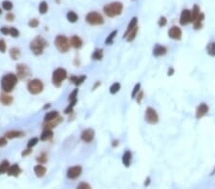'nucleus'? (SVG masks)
I'll return each mask as SVG.
<instances>
[{"instance_id": "19", "label": "nucleus", "mask_w": 215, "mask_h": 189, "mask_svg": "<svg viewBox=\"0 0 215 189\" xmlns=\"http://www.w3.org/2000/svg\"><path fill=\"white\" fill-rule=\"evenodd\" d=\"M86 78H87L86 75H81V76L73 75V76L70 77V81H71L73 84H75L76 86H80V85H81V84L85 81Z\"/></svg>"}, {"instance_id": "38", "label": "nucleus", "mask_w": 215, "mask_h": 189, "mask_svg": "<svg viewBox=\"0 0 215 189\" xmlns=\"http://www.w3.org/2000/svg\"><path fill=\"white\" fill-rule=\"evenodd\" d=\"M37 143H38V138H31V139L29 140L28 144H27V147H28V148H33L35 145L37 144Z\"/></svg>"}, {"instance_id": "45", "label": "nucleus", "mask_w": 215, "mask_h": 189, "mask_svg": "<svg viewBox=\"0 0 215 189\" xmlns=\"http://www.w3.org/2000/svg\"><path fill=\"white\" fill-rule=\"evenodd\" d=\"M166 22H167V21H166V18L163 17H161V18L159 19L158 24H159L160 27H164V26L166 25Z\"/></svg>"}, {"instance_id": "52", "label": "nucleus", "mask_w": 215, "mask_h": 189, "mask_svg": "<svg viewBox=\"0 0 215 189\" xmlns=\"http://www.w3.org/2000/svg\"><path fill=\"white\" fill-rule=\"evenodd\" d=\"M118 140H114L113 141V147H115V146H118Z\"/></svg>"}, {"instance_id": "7", "label": "nucleus", "mask_w": 215, "mask_h": 189, "mask_svg": "<svg viewBox=\"0 0 215 189\" xmlns=\"http://www.w3.org/2000/svg\"><path fill=\"white\" fill-rule=\"evenodd\" d=\"M85 20L90 25H101L104 23L102 15L98 12H90L85 17Z\"/></svg>"}, {"instance_id": "32", "label": "nucleus", "mask_w": 215, "mask_h": 189, "mask_svg": "<svg viewBox=\"0 0 215 189\" xmlns=\"http://www.w3.org/2000/svg\"><path fill=\"white\" fill-rule=\"evenodd\" d=\"M117 34H118V31H117V30L113 31L112 33L108 36V37L106 38V40H105V44H106V45H110V44H112V43H113L114 38H115V37H116V36H117Z\"/></svg>"}, {"instance_id": "40", "label": "nucleus", "mask_w": 215, "mask_h": 189, "mask_svg": "<svg viewBox=\"0 0 215 189\" xmlns=\"http://www.w3.org/2000/svg\"><path fill=\"white\" fill-rule=\"evenodd\" d=\"M78 93H79V89H75L70 94H69V98H68V99H69V101L70 100H74V99H76L78 98Z\"/></svg>"}, {"instance_id": "33", "label": "nucleus", "mask_w": 215, "mask_h": 189, "mask_svg": "<svg viewBox=\"0 0 215 189\" xmlns=\"http://www.w3.org/2000/svg\"><path fill=\"white\" fill-rule=\"evenodd\" d=\"M207 52L209 56H215V42H211L207 47Z\"/></svg>"}, {"instance_id": "16", "label": "nucleus", "mask_w": 215, "mask_h": 189, "mask_svg": "<svg viewBox=\"0 0 215 189\" xmlns=\"http://www.w3.org/2000/svg\"><path fill=\"white\" fill-rule=\"evenodd\" d=\"M22 172L21 168L18 166V164H13V165H11L10 168L8 169L7 171V174L8 176H13V177H17L19 176V174Z\"/></svg>"}, {"instance_id": "15", "label": "nucleus", "mask_w": 215, "mask_h": 189, "mask_svg": "<svg viewBox=\"0 0 215 189\" xmlns=\"http://www.w3.org/2000/svg\"><path fill=\"white\" fill-rule=\"evenodd\" d=\"M208 112V107L206 103H201L197 107L196 110V118L197 119H201L203 118L207 113Z\"/></svg>"}, {"instance_id": "29", "label": "nucleus", "mask_w": 215, "mask_h": 189, "mask_svg": "<svg viewBox=\"0 0 215 189\" xmlns=\"http://www.w3.org/2000/svg\"><path fill=\"white\" fill-rule=\"evenodd\" d=\"M10 56L13 60H17L20 56V51L18 48H12L10 50Z\"/></svg>"}, {"instance_id": "44", "label": "nucleus", "mask_w": 215, "mask_h": 189, "mask_svg": "<svg viewBox=\"0 0 215 189\" xmlns=\"http://www.w3.org/2000/svg\"><path fill=\"white\" fill-rule=\"evenodd\" d=\"M78 188L79 189H90L91 186L88 184V183H85V182H81L78 185Z\"/></svg>"}, {"instance_id": "31", "label": "nucleus", "mask_w": 215, "mask_h": 189, "mask_svg": "<svg viewBox=\"0 0 215 189\" xmlns=\"http://www.w3.org/2000/svg\"><path fill=\"white\" fill-rule=\"evenodd\" d=\"M10 162L8 161H4L0 163V174H4V173H7L8 169L10 168Z\"/></svg>"}, {"instance_id": "5", "label": "nucleus", "mask_w": 215, "mask_h": 189, "mask_svg": "<svg viewBox=\"0 0 215 189\" xmlns=\"http://www.w3.org/2000/svg\"><path fill=\"white\" fill-rule=\"evenodd\" d=\"M55 45L56 47V49L60 53H67L70 49V42L68 38L64 36H57L55 40Z\"/></svg>"}, {"instance_id": "20", "label": "nucleus", "mask_w": 215, "mask_h": 189, "mask_svg": "<svg viewBox=\"0 0 215 189\" xmlns=\"http://www.w3.org/2000/svg\"><path fill=\"white\" fill-rule=\"evenodd\" d=\"M25 135L24 132L22 131H15V130H12V131H9L5 134V137L9 139H12V138H21Z\"/></svg>"}, {"instance_id": "41", "label": "nucleus", "mask_w": 215, "mask_h": 189, "mask_svg": "<svg viewBox=\"0 0 215 189\" xmlns=\"http://www.w3.org/2000/svg\"><path fill=\"white\" fill-rule=\"evenodd\" d=\"M140 88H141V84H140V83H137V84L135 85V87H134V89H133V92H132V94H131V96H132L133 99L136 98L137 94L140 92Z\"/></svg>"}, {"instance_id": "56", "label": "nucleus", "mask_w": 215, "mask_h": 189, "mask_svg": "<svg viewBox=\"0 0 215 189\" xmlns=\"http://www.w3.org/2000/svg\"><path fill=\"white\" fill-rule=\"evenodd\" d=\"M212 174H215V169H214V171L212 172Z\"/></svg>"}, {"instance_id": "30", "label": "nucleus", "mask_w": 215, "mask_h": 189, "mask_svg": "<svg viewBox=\"0 0 215 189\" xmlns=\"http://www.w3.org/2000/svg\"><path fill=\"white\" fill-rule=\"evenodd\" d=\"M103 57V50L102 49H97L94 54L92 55V58L94 60H100Z\"/></svg>"}, {"instance_id": "26", "label": "nucleus", "mask_w": 215, "mask_h": 189, "mask_svg": "<svg viewBox=\"0 0 215 189\" xmlns=\"http://www.w3.org/2000/svg\"><path fill=\"white\" fill-rule=\"evenodd\" d=\"M57 117H59V114H58L57 111H51V112L47 113L44 116V121H49V120L55 119Z\"/></svg>"}, {"instance_id": "46", "label": "nucleus", "mask_w": 215, "mask_h": 189, "mask_svg": "<svg viewBox=\"0 0 215 189\" xmlns=\"http://www.w3.org/2000/svg\"><path fill=\"white\" fill-rule=\"evenodd\" d=\"M6 19H7L8 21L12 22V21L14 20V14L12 13V12H8V13L6 14Z\"/></svg>"}, {"instance_id": "24", "label": "nucleus", "mask_w": 215, "mask_h": 189, "mask_svg": "<svg viewBox=\"0 0 215 189\" xmlns=\"http://www.w3.org/2000/svg\"><path fill=\"white\" fill-rule=\"evenodd\" d=\"M165 54H166V48L161 45H157L154 48V50H153V55L155 56H161Z\"/></svg>"}, {"instance_id": "50", "label": "nucleus", "mask_w": 215, "mask_h": 189, "mask_svg": "<svg viewBox=\"0 0 215 189\" xmlns=\"http://www.w3.org/2000/svg\"><path fill=\"white\" fill-rule=\"evenodd\" d=\"M7 144V139L5 138H0V147H3Z\"/></svg>"}, {"instance_id": "14", "label": "nucleus", "mask_w": 215, "mask_h": 189, "mask_svg": "<svg viewBox=\"0 0 215 189\" xmlns=\"http://www.w3.org/2000/svg\"><path fill=\"white\" fill-rule=\"evenodd\" d=\"M168 36L169 37H171L172 39H181L182 37V31L180 28L174 26L172 28H170V30L168 31Z\"/></svg>"}, {"instance_id": "10", "label": "nucleus", "mask_w": 215, "mask_h": 189, "mask_svg": "<svg viewBox=\"0 0 215 189\" xmlns=\"http://www.w3.org/2000/svg\"><path fill=\"white\" fill-rule=\"evenodd\" d=\"M82 172V168L80 165L73 166L67 170V177L71 180H75L76 178H79Z\"/></svg>"}, {"instance_id": "34", "label": "nucleus", "mask_w": 215, "mask_h": 189, "mask_svg": "<svg viewBox=\"0 0 215 189\" xmlns=\"http://www.w3.org/2000/svg\"><path fill=\"white\" fill-rule=\"evenodd\" d=\"M38 10H39V12H40L41 14H45L46 12H48V4H47V2L42 1V2L39 4Z\"/></svg>"}, {"instance_id": "8", "label": "nucleus", "mask_w": 215, "mask_h": 189, "mask_svg": "<svg viewBox=\"0 0 215 189\" xmlns=\"http://www.w3.org/2000/svg\"><path fill=\"white\" fill-rule=\"evenodd\" d=\"M144 119H145V121H147L150 124H156L159 121V116L157 112L151 107H148L146 109Z\"/></svg>"}, {"instance_id": "11", "label": "nucleus", "mask_w": 215, "mask_h": 189, "mask_svg": "<svg viewBox=\"0 0 215 189\" xmlns=\"http://www.w3.org/2000/svg\"><path fill=\"white\" fill-rule=\"evenodd\" d=\"M192 22V12L189 10H183L180 17V23L182 25H188Z\"/></svg>"}, {"instance_id": "25", "label": "nucleus", "mask_w": 215, "mask_h": 189, "mask_svg": "<svg viewBox=\"0 0 215 189\" xmlns=\"http://www.w3.org/2000/svg\"><path fill=\"white\" fill-rule=\"evenodd\" d=\"M137 23H138V19H137V17H133V18L131 19V21L129 22L128 27H127V30H126L125 34V36H124V37H125H125H126V36L130 33L131 30H133V29L137 26Z\"/></svg>"}, {"instance_id": "51", "label": "nucleus", "mask_w": 215, "mask_h": 189, "mask_svg": "<svg viewBox=\"0 0 215 189\" xmlns=\"http://www.w3.org/2000/svg\"><path fill=\"white\" fill-rule=\"evenodd\" d=\"M99 85H100V81H98V82H97V83L95 84V86L93 87V90H95V89H96V88H97V87H98Z\"/></svg>"}, {"instance_id": "54", "label": "nucleus", "mask_w": 215, "mask_h": 189, "mask_svg": "<svg viewBox=\"0 0 215 189\" xmlns=\"http://www.w3.org/2000/svg\"><path fill=\"white\" fill-rule=\"evenodd\" d=\"M56 3H57V4H59V2H60V0H56Z\"/></svg>"}, {"instance_id": "3", "label": "nucleus", "mask_w": 215, "mask_h": 189, "mask_svg": "<svg viewBox=\"0 0 215 189\" xmlns=\"http://www.w3.org/2000/svg\"><path fill=\"white\" fill-rule=\"evenodd\" d=\"M122 9H124V5L120 2H113V3L105 5L103 8V12L107 17H115L121 13Z\"/></svg>"}, {"instance_id": "49", "label": "nucleus", "mask_w": 215, "mask_h": 189, "mask_svg": "<svg viewBox=\"0 0 215 189\" xmlns=\"http://www.w3.org/2000/svg\"><path fill=\"white\" fill-rule=\"evenodd\" d=\"M0 32H1V33H2L3 35L7 36V35H9V28H7V27H2L1 29H0Z\"/></svg>"}, {"instance_id": "22", "label": "nucleus", "mask_w": 215, "mask_h": 189, "mask_svg": "<svg viewBox=\"0 0 215 189\" xmlns=\"http://www.w3.org/2000/svg\"><path fill=\"white\" fill-rule=\"evenodd\" d=\"M53 136H54V133H53V131L51 129H45L42 132L41 136H40V140H42V141H48V140H50V139L53 138Z\"/></svg>"}, {"instance_id": "39", "label": "nucleus", "mask_w": 215, "mask_h": 189, "mask_svg": "<svg viewBox=\"0 0 215 189\" xmlns=\"http://www.w3.org/2000/svg\"><path fill=\"white\" fill-rule=\"evenodd\" d=\"M37 161L39 163H45L46 162H47V155H46L45 153H42L39 157L37 158Z\"/></svg>"}, {"instance_id": "1", "label": "nucleus", "mask_w": 215, "mask_h": 189, "mask_svg": "<svg viewBox=\"0 0 215 189\" xmlns=\"http://www.w3.org/2000/svg\"><path fill=\"white\" fill-rule=\"evenodd\" d=\"M17 81H18V76L12 73H9L2 77L1 88L4 92L10 93L14 89L15 85L17 84Z\"/></svg>"}, {"instance_id": "28", "label": "nucleus", "mask_w": 215, "mask_h": 189, "mask_svg": "<svg viewBox=\"0 0 215 189\" xmlns=\"http://www.w3.org/2000/svg\"><path fill=\"white\" fill-rule=\"evenodd\" d=\"M137 33H138V27L136 26L133 30H131L130 33L126 36V37H125L126 41H127V42H131V41H133V40L135 39L136 36H137Z\"/></svg>"}, {"instance_id": "17", "label": "nucleus", "mask_w": 215, "mask_h": 189, "mask_svg": "<svg viewBox=\"0 0 215 189\" xmlns=\"http://www.w3.org/2000/svg\"><path fill=\"white\" fill-rule=\"evenodd\" d=\"M12 101H13L12 97L6 94V92H4L3 94H0V102L3 105H10L12 103Z\"/></svg>"}, {"instance_id": "43", "label": "nucleus", "mask_w": 215, "mask_h": 189, "mask_svg": "<svg viewBox=\"0 0 215 189\" xmlns=\"http://www.w3.org/2000/svg\"><path fill=\"white\" fill-rule=\"evenodd\" d=\"M6 49H7V46H6L5 41L3 39H0V52H1V53H5Z\"/></svg>"}, {"instance_id": "48", "label": "nucleus", "mask_w": 215, "mask_h": 189, "mask_svg": "<svg viewBox=\"0 0 215 189\" xmlns=\"http://www.w3.org/2000/svg\"><path fill=\"white\" fill-rule=\"evenodd\" d=\"M32 148H28V149H26V150H24L22 153H21V155H22V157H26V156H28V155H30L31 153H32Z\"/></svg>"}, {"instance_id": "9", "label": "nucleus", "mask_w": 215, "mask_h": 189, "mask_svg": "<svg viewBox=\"0 0 215 189\" xmlns=\"http://www.w3.org/2000/svg\"><path fill=\"white\" fill-rule=\"evenodd\" d=\"M17 76L19 80H26L27 77L30 76L31 75V71L29 69V67L25 64H18L17 66Z\"/></svg>"}, {"instance_id": "6", "label": "nucleus", "mask_w": 215, "mask_h": 189, "mask_svg": "<svg viewBox=\"0 0 215 189\" xmlns=\"http://www.w3.org/2000/svg\"><path fill=\"white\" fill-rule=\"evenodd\" d=\"M27 89L29 91L30 94H40L43 89H44V85L42 83V81L40 80H37V78H35V80H30L27 84Z\"/></svg>"}, {"instance_id": "13", "label": "nucleus", "mask_w": 215, "mask_h": 189, "mask_svg": "<svg viewBox=\"0 0 215 189\" xmlns=\"http://www.w3.org/2000/svg\"><path fill=\"white\" fill-rule=\"evenodd\" d=\"M62 120H63L62 118H61V117H57L55 119H52V120H49V121H45L43 127H44V129H53V128H56L59 123L62 122Z\"/></svg>"}, {"instance_id": "4", "label": "nucleus", "mask_w": 215, "mask_h": 189, "mask_svg": "<svg viewBox=\"0 0 215 189\" xmlns=\"http://www.w3.org/2000/svg\"><path fill=\"white\" fill-rule=\"evenodd\" d=\"M67 72L63 68H57L54 71L52 76V82L56 87H60L62 82L66 80Z\"/></svg>"}, {"instance_id": "47", "label": "nucleus", "mask_w": 215, "mask_h": 189, "mask_svg": "<svg viewBox=\"0 0 215 189\" xmlns=\"http://www.w3.org/2000/svg\"><path fill=\"white\" fill-rule=\"evenodd\" d=\"M137 102L138 103H141L143 98H144V92H140V93H138V96H137Z\"/></svg>"}, {"instance_id": "12", "label": "nucleus", "mask_w": 215, "mask_h": 189, "mask_svg": "<svg viewBox=\"0 0 215 189\" xmlns=\"http://www.w3.org/2000/svg\"><path fill=\"white\" fill-rule=\"evenodd\" d=\"M94 137H95V131L93 129H86L82 131L81 135V138L84 141V143H91V141L94 139Z\"/></svg>"}, {"instance_id": "21", "label": "nucleus", "mask_w": 215, "mask_h": 189, "mask_svg": "<svg viewBox=\"0 0 215 189\" xmlns=\"http://www.w3.org/2000/svg\"><path fill=\"white\" fill-rule=\"evenodd\" d=\"M46 171H47V169H46L43 165H40V164L36 165V166L34 167V172H35V174H36V176L38 177V178L44 177L45 174H46Z\"/></svg>"}, {"instance_id": "55", "label": "nucleus", "mask_w": 215, "mask_h": 189, "mask_svg": "<svg viewBox=\"0 0 215 189\" xmlns=\"http://www.w3.org/2000/svg\"><path fill=\"white\" fill-rule=\"evenodd\" d=\"M1 13H2V10H1V9H0V14H1Z\"/></svg>"}, {"instance_id": "18", "label": "nucleus", "mask_w": 215, "mask_h": 189, "mask_svg": "<svg viewBox=\"0 0 215 189\" xmlns=\"http://www.w3.org/2000/svg\"><path fill=\"white\" fill-rule=\"evenodd\" d=\"M70 44L74 47L75 49H81L83 45V42L78 36H72V38L70 40Z\"/></svg>"}, {"instance_id": "27", "label": "nucleus", "mask_w": 215, "mask_h": 189, "mask_svg": "<svg viewBox=\"0 0 215 189\" xmlns=\"http://www.w3.org/2000/svg\"><path fill=\"white\" fill-rule=\"evenodd\" d=\"M66 17H67L68 21H70L71 23H75V22L78 21V19H79L78 14H76V13L75 12H73V11H70V12H67Z\"/></svg>"}, {"instance_id": "35", "label": "nucleus", "mask_w": 215, "mask_h": 189, "mask_svg": "<svg viewBox=\"0 0 215 189\" xmlns=\"http://www.w3.org/2000/svg\"><path fill=\"white\" fill-rule=\"evenodd\" d=\"M120 84L119 82H115V83H113V84L111 85L109 91H110V93H111L112 94H114L118 93V92L120 91Z\"/></svg>"}, {"instance_id": "2", "label": "nucleus", "mask_w": 215, "mask_h": 189, "mask_svg": "<svg viewBox=\"0 0 215 189\" xmlns=\"http://www.w3.org/2000/svg\"><path fill=\"white\" fill-rule=\"evenodd\" d=\"M47 41L41 36H37L30 43V49L36 56H39L43 53V50L47 47Z\"/></svg>"}, {"instance_id": "36", "label": "nucleus", "mask_w": 215, "mask_h": 189, "mask_svg": "<svg viewBox=\"0 0 215 189\" xmlns=\"http://www.w3.org/2000/svg\"><path fill=\"white\" fill-rule=\"evenodd\" d=\"M9 35L12 37H18L19 36V31L17 28L10 27L9 28Z\"/></svg>"}, {"instance_id": "53", "label": "nucleus", "mask_w": 215, "mask_h": 189, "mask_svg": "<svg viewBox=\"0 0 215 189\" xmlns=\"http://www.w3.org/2000/svg\"><path fill=\"white\" fill-rule=\"evenodd\" d=\"M50 107V104H48V105H45L44 106V109H47V108H49Z\"/></svg>"}, {"instance_id": "37", "label": "nucleus", "mask_w": 215, "mask_h": 189, "mask_svg": "<svg viewBox=\"0 0 215 189\" xmlns=\"http://www.w3.org/2000/svg\"><path fill=\"white\" fill-rule=\"evenodd\" d=\"M2 7H3V9L4 10H6V11H11L12 9V3L11 2V1H9V0H5V1H3V3H2Z\"/></svg>"}, {"instance_id": "23", "label": "nucleus", "mask_w": 215, "mask_h": 189, "mask_svg": "<svg viewBox=\"0 0 215 189\" xmlns=\"http://www.w3.org/2000/svg\"><path fill=\"white\" fill-rule=\"evenodd\" d=\"M131 160H132V154H131V152L126 151L124 154V156H122V160H121L122 163H124V165L125 167H129V165L131 163Z\"/></svg>"}, {"instance_id": "42", "label": "nucleus", "mask_w": 215, "mask_h": 189, "mask_svg": "<svg viewBox=\"0 0 215 189\" xmlns=\"http://www.w3.org/2000/svg\"><path fill=\"white\" fill-rule=\"evenodd\" d=\"M28 25H29V27H31V28H37V27L39 25V21H38L37 18L31 19V20L29 21Z\"/></svg>"}]
</instances>
